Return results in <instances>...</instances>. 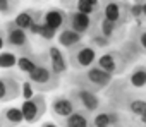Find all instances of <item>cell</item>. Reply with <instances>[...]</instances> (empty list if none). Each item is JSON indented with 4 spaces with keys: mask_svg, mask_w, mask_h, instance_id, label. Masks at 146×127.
<instances>
[{
    "mask_svg": "<svg viewBox=\"0 0 146 127\" xmlns=\"http://www.w3.org/2000/svg\"><path fill=\"white\" fill-rule=\"evenodd\" d=\"M67 95L74 100L78 110H83L86 113H96L100 108V98L93 91H88L83 88H72Z\"/></svg>",
    "mask_w": 146,
    "mask_h": 127,
    "instance_id": "cell-6",
    "label": "cell"
},
{
    "mask_svg": "<svg viewBox=\"0 0 146 127\" xmlns=\"http://www.w3.org/2000/svg\"><path fill=\"white\" fill-rule=\"evenodd\" d=\"M90 41H91V46H93V48H95V46H96V48H107V46L110 45V40H107L100 31H95V28L91 29V40H90Z\"/></svg>",
    "mask_w": 146,
    "mask_h": 127,
    "instance_id": "cell-24",
    "label": "cell"
},
{
    "mask_svg": "<svg viewBox=\"0 0 146 127\" xmlns=\"http://www.w3.org/2000/svg\"><path fill=\"white\" fill-rule=\"evenodd\" d=\"M41 127H58L55 122H52V120H48V122H43L41 124Z\"/></svg>",
    "mask_w": 146,
    "mask_h": 127,
    "instance_id": "cell-32",
    "label": "cell"
},
{
    "mask_svg": "<svg viewBox=\"0 0 146 127\" xmlns=\"http://www.w3.org/2000/svg\"><path fill=\"white\" fill-rule=\"evenodd\" d=\"M4 46H5V31L0 29V52H4Z\"/></svg>",
    "mask_w": 146,
    "mask_h": 127,
    "instance_id": "cell-31",
    "label": "cell"
},
{
    "mask_svg": "<svg viewBox=\"0 0 146 127\" xmlns=\"http://www.w3.org/2000/svg\"><path fill=\"white\" fill-rule=\"evenodd\" d=\"M96 48H93L91 45H79L74 50L69 52V65L74 71H86L90 67H93L96 64Z\"/></svg>",
    "mask_w": 146,
    "mask_h": 127,
    "instance_id": "cell-4",
    "label": "cell"
},
{
    "mask_svg": "<svg viewBox=\"0 0 146 127\" xmlns=\"http://www.w3.org/2000/svg\"><path fill=\"white\" fill-rule=\"evenodd\" d=\"M0 127H2V125H0Z\"/></svg>",
    "mask_w": 146,
    "mask_h": 127,
    "instance_id": "cell-36",
    "label": "cell"
},
{
    "mask_svg": "<svg viewBox=\"0 0 146 127\" xmlns=\"http://www.w3.org/2000/svg\"><path fill=\"white\" fill-rule=\"evenodd\" d=\"M5 46L14 50V53L21 55H31V41L29 34L23 29H19L14 22L5 24Z\"/></svg>",
    "mask_w": 146,
    "mask_h": 127,
    "instance_id": "cell-3",
    "label": "cell"
},
{
    "mask_svg": "<svg viewBox=\"0 0 146 127\" xmlns=\"http://www.w3.org/2000/svg\"><path fill=\"white\" fill-rule=\"evenodd\" d=\"M21 112H23L24 122H28V124L38 122L46 112V100H45V96L41 93H38L31 100H24L23 105H21Z\"/></svg>",
    "mask_w": 146,
    "mask_h": 127,
    "instance_id": "cell-7",
    "label": "cell"
},
{
    "mask_svg": "<svg viewBox=\"0 0 146 127\" xmlns=\"http://www.w3.org/2000/svg\"><path fill=\"white\" fill-rule=\"evenodd\" d=\"M35 95H36V93H35V88L31 86V83H29L28 79L23 81V83H21V96H23L24 100H31Z\"/></svg>",
    "mask_w": 146,
    "mask_h": 127,
    "instance_id": "cell-28",
    "label": "cell"
},
{
    "mask_svg": "<svg viewBox=\"0 0 146 127\" xmlns=\"http://www.w3.org/2000/svg\"><path fill=\"white\" fill-rule=\"evenodd\" d=\"M74 12L84 14V16H95L100 12V2L96 0H79V2H74Z\"/></svg>",
    "mask_w": 146,
    "mask_h": 127,
    "instance_id": "cell-20",
    "label": "cell"
},
{
    "mask_svg": "<svg viewBox=\"0 0 146 127\" xmlns=\"http://www.w3.org/2000/svg\"><path fill=\"white\" fill-rule=\"evenodd\" d=\"M41 19H43V12L41 11H35V9H26V11H23V12H19L16 17H14V24L19 28V29H23V31H29V28L33 26V24H38V22H41Z\"/></svg>",
    "mask_w": 146,
    "mask_h": 127,
    "instance_id": "cell-14",
    "label": "cell"
},
{
    "mask_svg": "<svg viewBox=\"0 0 146 127\" xmlns=\"http://www.w3.org/2000/svg\"><path fill=\"white\" fill-rule=\"evenodd\" d=\"M17 64V55L11 50L0 52V69H12Z\"/></svg>",
    "mask_w": 146,
    "mask_h": 127,
    "instance_id": "cell-22",
    "label": "cell"
},
{
    "mask_svg": "<svg viewBox=\"0 0 146 127\" xmlns=\"http://www.w3.org/2000/svg\"><path fill=\"white\" fill-rule=\"evenodd\" d=\"M28 81L31 83V86L35 88V91H38L41 95L48 93V91H53L60 84V77L50 69L48 64L36 67L31 74H28Z\"/></svg>",
    "mask_w": 146,
    "mask_h": 127,
    "instance_id": "cell-2",
    "label": "cell"
},
{
    "mask_svg": "<svg viewBox=\"0 0 146 127\" xmlns=\"http://www.w3.org/2000/svg\"><path fill=\"white\" fill-rule=\"evenodd\" d=\"M129 83L132 88H144L146 86V65H136L129 74Z\"/></svg>",
    "mask_w": 146,
    "mask_h": 127,
    "instance_id": "cell-21",
    "label": "cell"
},
{
    "mask_svg": "<svg viewBox=\"0 0 146 127\" xmlns=\"http://www.w3.org/2000/svg\"><path fill=\"white\" fill-rule=\"evenodd\" d=\"M78 110L74 100H72L69 95H60V96H55L50 103V112L55 118H60V120H65L69 115H72Z\"/></svg>",
    "mask_w": 146,
    "mask_h": 127,
    "instance_id": "cell-10",
    "label": "cell"
},
{
    "mask_svg": "<svg viewBox=\"0 0 146 127\" xmlns=\"http://www.w3.org/2000/svg\"><path fill=\"white\" fill-rule=\"evenodd\" d=\"M70 83L74 84V88H83V89H88V91H93V93H98L102 89H105L113 76L107 74L105 71L98 69L96 65L86 69V71H76L74 74H70L69 76Z\"/></svg>",
    "mask_w": 146,
    "mask_h": 127,
    "instance_id": "cell-1",
    "label": "cell"
},
{
    "mask_svg": "<svg viewBox=\"0 0 146 127\" xmlns=\"http://www.w3.org/2000/svg\"><path fill=\"white\" fill-rule=\"evenodd\" d=\"M95 26H96V19H93L91 16H84V14H79L74 11L67 12V28L81 36L91 33V29Z\"/></svg>",
    "mask_w": 146,
    "mask_h": 127,
    "instance_id": "cell-9",
    "label": "cell"
},
{
    "mask_svg": "<svg viewBox=\"0 0 146 127\" xmlns=\"http://www.w3.org/2000/svg\"><path fill=\"white\" fill-rule=\"evenodd\" d=\"M124 5L119 4V2H107L103 5V11H102V17L117 24V26H122V22H125V14L129 12H124L122 9Z\"/></svg>",
    "mask_w": 146,
    "mask_h": 127,
    "instance_id": "cell-15",
    "label": "cell"
},
{
    "mask_svg": "<svg viewBox=\"0 0 146 127\" xmlns=\"http://www.w3.org/2000/svg\"><path fill=\"white\" fill-rule=\"evenodd\" d=\"M38 36H40L41 40H45V41H52V40L57 36V33H55L53 29H50L48 26H45L43 22H40V31H38Z\"/></svg>",
    "mask_w": 146,
    "mask_h": 127,
    "instance_id": "cell-27",
    "label": "cell"
},
{
    "mask_svg": "<svg viewBox=\"0 0 146 127\" xmlns=\"http://www.w3.org/2000/svg\"><path fill=\"white\" fill-rule=\"evenodd\" d=\"M117 28H119L117 24H113V22H110V21H107V19H103V17H102L100 26H98V31H100L107 40H110V41H112V38H113V34H115Z\"/></svg>",
    "mask_w": 146,
    "mask_h": 127,
    "instance_id": "cell-23",
    "label": "cell"
},
{
    "mask_svg": "<svg viewBox=\"0 0 146 127\" xmlns=\"http://www.w3.org/2000/svg\"><path fill=\"white\" fill-rule=\"evenodd\" d=\"M17 2H11V0H0V14L2 16H11L17 9Z\"/></svg>",
    "mask_w": 146,
    "mask_h": 127,
    "instance_id": "cell-25",
    "label": "cell"
},
{
    "mask_svg": "<svg viewBox=\"0 0 146 127\" xmlns=\"http://www.w3.org/2000/svg\"><path fill=\"white\" fill-rule=\"evenodd\" d=\"M129 110L134 113V115H143L144 112H146V101L144 100H132L131 103H129Z\"/></svg>",
    "mask_w": 146,
    "mask_h": 127,
    "instance_id": "cell-26",
    "label": "cell"
},
{
    "mask_svg": "<svg viewBox=\"0 0 146 127\" xmlns=\"http://www.w3.org/2000/svg\"><path fill=\"white\" fill-rule=\"evenodd\" d=\"M24 122L21 106H5L0 112V125L2 127H19Z\"/></svg>",
    "mask_w": 146,
    "mask_h": 127,
    "instance_id": "cell-16",
    "label": "cell"
},
{
    "mask_svg": "<svg viewBox=\"0 0 146 127\" xmlns=\"http://www.w3.org/2000/svg\"><path fill=\"white\" fill-rule=\"evenodd\" d=\"M19 127H24V125H19Z\"/></svg>",
    "mask_w": 146,
    "mask_h": 127,
    "instance_id": "cell-35",
    "label": "cell"
},
{
    "mask_svg": "<svg viewBox=\"0 0 146 127\" xmlns=\"http://www.w3.org/2000/svg\"><path fill=\"white\" fill-rule=\"evenodd\" d=\"M119 125H120V117L117 112L102 110L96 112L95 117L91 118V127H119Z\"/></svg>",
    "mask_w": 146,
    "mask_h": 127,
    "instance_id": "cell-17",
    "label": "cell"
},
{
    "mask_svg": "<svg viewBox=\"0 0 146 127\" xmlns=\"http://www.w3.org/2000/svg\"><path fill=\"white\" fill-rule=\"evenodd\" d=\"M45 64H48V55H35V53H31V55H19L16 67L24 74H31L36 67L45 65Z\"/></svg>",
    "mask_w": 146,
    "mask_h": 127,
    "instance_id": "cell-13",
    "label": "cell"
},
{
    "mask_svg": "<svg viewBox=\"0 0 146 127\" xmlns=\"http://www.w3.org/2000/svg\"><path fill=\"white\" fill-rule=\"evenodd\" d=\"M62 127H91L90 113H86L83 110H76L65 120H62Z\"/></svg>",
    "mask_w": 146,
    "mask_h": 127,
    "instance_id": "cell-19",
    "label": "cell"
},
{
    "mask_svg": "<svg viewBox=\"0 0 146 127\" xmlns=\"http://www.w3.org/2000/svg\"><path fill=\"white\" fill-rule=\"evenodd\" d=\"M141 9H143V17L146 19V2H143V4H141Z\"/></svg>",
    "mask_w": 146,
    "mask_h": 127,
    "instance_id": "cell-33",
    "label": "cell"
},
{
    "mask_svg": "<svg viewBox=\"0 0 146 127\" xmlns=\"http://www.w3.org/2000/svg\"><path fill=\"white\" fill-rule=\"evenodd\" d=\"M83 38H84V36L74 33L72 29H69V28H64L62 31L57 33V41H58V45L64 46V48L69 50V52L74 50V48L79 46V45H83Z\"/></svg>",
    "mask_w": 146,
    "mask_h": 127,
    "instance_id": "cell-18",
    "label": "cell"
},
{
    "mask_svg": "<svg viewBox=\"0 0 146 127\" xmlns=\"http://www.w3.org/2000/svg\"><path fill=\"white\" fill-rule=\"evenodd\" d=\"M131 9H129V16L131 17H134V19H139V17H143V9H141V4H132V5H129Z\"/></svg>",
    "mask_w": 146,
    "mask_h": 127,
    "instance_id": "cell-30",
    "label": "cell"
},
{
    "mask_svg": "<svg viewBox=\"0 0 146 127\" xmlns=\"http://www.w3.org/2000/svg\"><path fill=\"white\" fill-rule=\"evenodd\" d=\"M134 41L137 43L139 50H141L143 53H146V28H143V29L137 31V38H136Z\"/></svg>",
    "mask_w": 146,
    "mask_h": 127,
    "instance_id": "cell-29",
    "label": "cell"
},
{
    "mask_svg": "<svg viewBox=\"0 0 146 127\" xmlns=\"http://www.w3.org/2000/svg\"><path fill=\"white\" fill-rule=\"evenodd\" d=\"M141 122H143V124H144V125H146V112H144V113H143V115H141Z\"/></svg>",
    "mask_w": 146,
    "mask_h": 127,
    "instance_id": "cell-34",
    "label": "cell"
},
{
    "mask_svg": "<svg viewBox=\"0 0 146 127\" xmlns=\"http://www.w3.org/2000/svg\"><path fill=\"white\" fill-rule=\"evenodd\" d=\"M46 55H48V65H50V69H52L58 77L67 72V69H69L67 57H65V53H64L57 45H50Z\"/></svg>",
    "mask_w": 146,
    "mask_h": 127,
    "instance_id": "cell-11",
    "label": "cell"
},
{
    "mask_svg": "<svg viewBox=\"0 0 146 127\" xmlns=\"http://www.w3.org/2000/svg\"><path fill=\"white\" fill-rule=\"evenodd\" d=\"M41 22L45 26H48L50 29H53L55 33L62 31L64 28H67V11L64 9H50L43 14Z\"/></svg>",
    "mask_w": 146,
    "mask_h": 127,
    "instance_id": "cell-12",
    "label": "cell"
},
{
    "mask_svg": "<svg viewBox=\"0 0 146 127\" xmlns=\"http://www.w3.org/2000/svg\"><path fill=\"white\" fill-rule=\"evenodd\" d=\"M95 65L102 71H105L107 74L110 76H117V74H122L129 62L125 60V57L122 55V52H117V50H110V52H105L102 53L98 58H96V64Z\"/></svg>",
    "mask_w": 146,
    "mask_h": 127,
    "instance_id": "cell-5",
    "label": "cell"
},
{
    "mask_svg": "<svg viewBox=\"0 0 146 127\" xmlns=\"http://www.w3.org/2000/svg\"><path fill=\"white\" fill-rule=\"evenodd\" d=\"M21 96V83L16 74L5 72L0 76V103H7Z\"/></svg>",
    "mask_w": 146,
    "mask_h": 127,
    "instance_id": "cell-8",
    "label": "cell"
}]
</instances>
